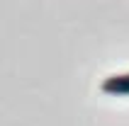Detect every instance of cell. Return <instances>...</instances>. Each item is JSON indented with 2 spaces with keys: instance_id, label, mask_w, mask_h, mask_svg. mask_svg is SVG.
Wrapping results in <instances>:
<instances>
[{
  "instance_id": "6da1fadb",
  "label": "cell",
  "mask_w": 129,
  "mask_h": 126,
  "mask_svg": "<svg viewBox=\"0 0 129 126\" xmlns=\"http://www.w3.org/2000/svg\"><path fill=\"white\" fill-rule=\"evenodd\" d=\"M102 92H107V95H129V73L112 75L107 80H102Z\"/></svg>"
}]
</instances>
